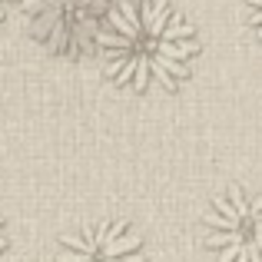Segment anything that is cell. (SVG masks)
Here are the masks:
<instances>
[{"label": "cell", "mask_w": 262, "mask_h": 262, "mask_svg": "<svg viewBox=\"0 0 262 262\" xmlns=\"http://www.w3.org/2000/svg\"><path fill=\"white\" fill-rule=\"evenodd\" d=\"M93 50L116 86L166 93L189 77L199 40L169 0H116L100 24Z\"/></svg>", "instance_id": "6da1fadb"}, {"label": "cell", "mask_w": 262, "mask_h": 262, "mask_svg": "<svg viewBox=\"0 0 262 262\" xmlns=\"http://www.w3.org/2000/svg\"><path fill=\"white\" fill-rule=\"evenodd\" d=\"M110 4L113 0H24V27L47 53L83 60L93 53Z\"/></svg>", "instance_id": "7a4b0ae2"}, {"label": "cell", "mask_w": 262, "mask_h": 262, "mask_svg": "<svg viewBox=\"0 0 262 262\" xmlns=\"http://www.w3.org/2000/svg\"><path fill=\"white\" fill-rule=\"evenodd\" d=\"M203 226L216 262H262V189H226L212 199Z\"/></svg>", "instance_id": "3957f363"}, {"label": "cell", "mask_w": 262, "mask_h": 262, "mask_svg": "<svg viewBox=\"0 0 262 262\" xmlns=\"http://www.w3.org/2000/svg\"><path fill=\"white\" fill-rule=\"evenodd\" d=\"M57 262H146V252L133 226L103 219L60 239Z\"/></svg>", "instance_id": "277c9868"}, {"label": "cell", "mask_w": 262, "mask_h": 262, "mask_svg": "<svg viewBox=\"0 0 262 262\" xmlns=\"http://www.w3.org/2000/svg\"><path fill=\"white\" fill-rule=\"evenodd\" d=\"M249 24L256 30L259 43H262V0H249Z\"/></svg>", "instance_id": "5b68a950"}, {"label": "cell", "mask_w": 262, "mask_h": 262, "mask_svg": "<svg viewBox=\"0 0 262 262\" xmlns=\"http://www.w3.org/2000/svg\"><path fill=\"white\" fill-rule=\"evenodd\" d=\"M13 4H17V0H0V20L10 13V7H13Z\"/></svg>", "instance_id": "8992f818"}, {"label": "cell", "mask_w": 262, "mask_h": 262, "mask_svg": "<svg viewBox=\"0 0 262 262\" xmlns=\"http://www.w3.org/2000/svg\"><path fill=\"white\" fill-rule=\"evenodd\" d=\"M7 249V229H4V216H0V252Z\"/></svg>", "instance_id": "52a82bcc"}]
</instances>
